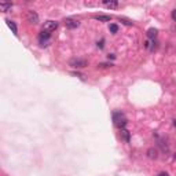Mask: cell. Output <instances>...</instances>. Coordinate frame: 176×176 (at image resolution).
Wrapping results in <instances>:
<instances>
[{
  "instance_id": "8fae6325",
  "label": "cell",
  "mask_w": 176,
  "mask_h": 176,
  "mask_svg": "<svg viewBox=\"0 0 176 176\" xmlns=\"http://www.w3.org/2000/svg\"><path fill=\"white\" fill-rule=\"evenodd\" d=\"M147 37H149V39H156V37H157V29L151 28V29L147 30Z\"/></svg>"
},
{
  "instance_id": "5b68a950",
  "label": "cell",
  "mask_w": 176,
  "mask_h": 176,
  "mask_svg": "<svg viewBox=\"0 0 176 176\" xmlns=\"http://www.w3.org/2000/svg\"><path fill=\"white\" fill-rule=\"evenodd\" d=\"M65 25H66V28H69V29H76V28H79L80 22L74 18H66L65 19Z\"/></svg>"
},
{
  "instance_id": "30bf717a",
  "label": "cell",
  "mask_w": 176,
  "mask_h": 176,
  "mask_svg": "<svg viewBox=\"0 0 176 176\" xmlns=\"http://www.w3.org/2000/svg\"><path fill=\"white\" fill-rule=\"evenodd\" d=\"M6 22H7L8 28H10V29L12 30V33H14V34H17V32H18V29H17V25H15V23L12 22V21H10V19H7Z\"/></svg>"
},
{
  "instance_id": "9c48e42d",
  "label": "cell",
  "mask_w": 176,
  "mask_h": 176,
  "mask_svg": "<svg viewBox=\"0 0 176 176\" xmlns=\"http://www.w3.org/2000/svg\"><path fill=\"white\" fill-rule=\"evenodd\" d=\"M11 7H12V3H10V1H8V3H4V1L3 3H0V10H1L3 12H7Z\"/></svg>"
},
{
  "instance_id": "6da1fadb",
  "label": "cell",
  "mask_w": 176,
  "mask_h": 176,
  "mask_svg": "<svg viewBox=\"0 0 176 176\" xmlns=\"http://www.w3.org/2000/svg\"><path fill=\"white\" fill-rule=\"evenodd\" d=\"M113 121H114V125L118 127L120 129H123L125 125H127V118L123 113H114L113 114Z\"/></svg>"
},
{
  "instance_id": "52a82bcc",
  "label": "cell",
  "mask_w": 176,
  "mask_h": 176,
  "mask_svg": "<svg viewBox=\"0 0 176 176\" xmlns=\"http://www.w3.org/2000/svg\"><path fill=\"white\" fill-rule=\"evenodd\" d=\"M147 157H149L150 160H157V158H158V150L154 149V147L149 149V150H147Z\"/></svg>"
},
{
  "instance_id": "ffe728a7",
  "label": "cell",
  "mask_w": 176,
  "mask_h": 176,
  "mask_svg": "<svg viewBox=\"0 0 176 176\" xmlns=\"http://www.w3.org/2000/svg\"><path fill=\"white\" fill-rule=\"evenodd\" d=\"M173 125H175V127H176V121H173Z\"/></svg>"
},
{
  "instance_id": "5bb4252c",
  "label": "cell",
  "mask_w": 176,
  "mask_h": 176,
  "mask_svg": "<svg viewBox=\"0 0 176 176\" xmlns=\"http://www.w3.org/2000/svg\"><path fill=\"white\" fill-rule=\"evenodd\" d=\"M109 30H110L112 33H117V32H118V26H117L116 23H112V25L109 26Z\"/></svg>"
},
{
  "instance_id": "2e32d148",
  "label": "cell",
  "mask_w": 176,
  "mask_h": 176,
  "mask_svg": "<svg viewBox=\"0 0 176 176\" xmlns=\"http://www.w3.org/2000/svg\"><path fill=\"white\" fill-rule=\"evenodd\" d=\"M172 19L173 21H176V10H173L172 11Z\"/></svg>"
},
{
  "instance_id": "3957f363",
  "label": "cell",
  "mask_w": 176,
  "mask_h": 176,
  "mask_svg": "<svg viewBox=\"0 0 176 176\" xmlns=\"http://www.w3.org/2000/svg\"><path fill=\"white\" fill-rule=\"evenodd\" d=\"M70 66L76 69H81L87 66V61L85 59H72L70 61Z\"/></svg>"
},
{
  "instance_id": "8992f818",
  "label": "cell",
  "mask_w": 176,
  "mask_h": 176,
  "mask_svg": "<svg viewBox=\"0 0 176 176\" xmlns=\"http://www.w3.org/2000/svg\"><path fill=\"white\" fill-rule=\"evenodd\" d=\"M26 19L29 21L30 23H37L39 22V15L36 14L34 11H32V10H29L26 14Z\"/></svg>"
},
{
  "instance_id": "ba28073f",
  "label": "cell",
  "mask_w": 176,
  "mask_h": 176,
  "mask_svg": "<svg viewBox=\"0 0 176 176\" xmlns=\"http://www.w3.org/2000/svg\"><path fill=\"white\" fill-rule=\"evenodd\" d=\"M103 4H105L107 8H117L118 7V1H116V0H103Z\"/></svg>"
},
{
  "instance_id": "7a4b0ae2",
  "label": "cell",
  "mask_w": 176,
  "mask_h": 176,
  "mask_svg": "<svg viewBox=\"0 0 176 176\" xmlns=\"http://www.w3.org/2000/svg\"><path fill=\"white\" fill-rule=\"evenodd\" d=\"M50 39H51V33H50V32L43 30V32L39 34V41H40L41 45H47V43L50 41Z\"/></svg>"
},
{
  "instance_id": "4fadbf2b",
  "label": "cell",
  "mask_w": 176,
  "mask_h": 176,
  "mask_svg": "<svg viewBox=\"0 0 176 176\" xmlns=\"http://www.w3.org/2000/svg\"><path fill=\"white\" fill-rule=\"evenodd\" d=\"M95 18H96L98 21H101V22H109V21L112 19V17H109V15H96Z\"/></svg>"
},
{
  "instance_id": "277c9868",
  "label": "cell",
  "mask_w": 176,
  "mask_h": 176,
  "mask_svg": "<svg viewBox=\"0 0 176 176\" xmlns=\"http://www.w3.org/2000/svg\"><path fill=\"white\" fill-rule=\"evenodd\" d=\"M58 28V22L56 21H47V22L44 23V29L43 30H45V32H54V30Z\"/></svg>"
},
{
  "instance_id": "ac0fdd59",
  "label": "cell",
  "mask_w": 176,
  "mask_h": 176,
  "mask_svg": "<svg viewBox=\"0 0 176 176\" xmlns=\"http://www.w3.org/2000/svg\"><path fill=\"white\" fill-rule=\"evenodd\" d=\"M107 58H109V59H114V58H116V55H113V54H110V55H107Z\"/></svg>"
},
{
  "instance_id": "7c38bea8",
  "label": "cell",
  "mask_w": 176,
  "mask_h": 176,
  "mask_svg": "<svg viewBox=\"0 0 176 176\" xmlns=\"http://www.w3.org/2000/svg\"><path fill=\"white\" fill-rule=\"evenodd\" d=\"M121 138H123L127 143L129 142V132H128L125 128H123V129H121Z\"/></svg>"
},
{
  "instance_id": "9a60e30c",
  "label": "cell",
  "mask_w": 176,
  "mask_h": 176,
  "mask_svg": "<svg viewBox=\"0 0 176 176\" xmlns=\"http://www.w3.org/2000/svg\"><path fill=\"white\" fill-rule=\"evenodd\" d=\"M121 21H124V23H125V25H129V26H131L132 23H134V22H131V21H128V19H124V18H121Z\"/></svg>"
},
{
  "instance_id": "e0dca14e",
  "label": "cell",
  "mask_w": 176,
  "mask_h": 176,
  "mask_svg": "<svg viewBox=\"0 0 176 176\" xmlns=\"http://www.w3.org/2000/svg\"><path fill=\"white\" fill-rule=\"evenodd\" d=\"M157 176H169V175H168V173H167V172H161V173H158Z\"/></svg>"
},
{
  "instance_id": "d6986e66",
  "label": "cell",
  "mask_w": 176,
  "mask_h": 176,
  "mask_svg": "<svg viewBox=\"0 0 176 176\" xmlns=\"http://www.w3.org/2000/svg\"><path fill=\"white\" fill-rule=\"evenodd\" d=\"M98 47H99V48H103V41H101V43H98Z\"/></svg>"
}]
</instances>
